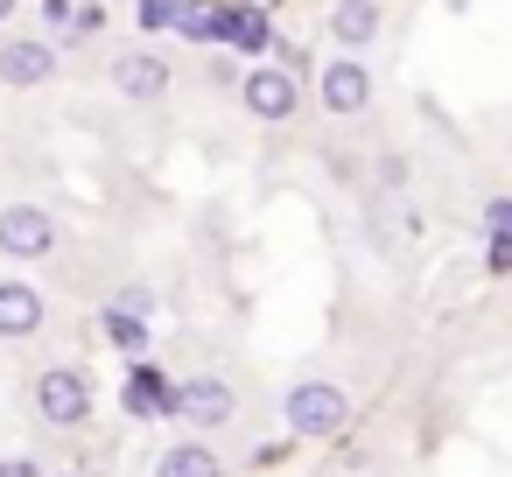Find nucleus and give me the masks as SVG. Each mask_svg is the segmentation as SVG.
<instances>
[{
	"label": "nucleus",
	"instance_id": "nucleus-16",
	"mask_svg": "<svg viewBox=\"0 0 512 477\" xmlns=\"http://www.w3.org/2000/svg\"><path fill=\"white\" fill-rule=\"evenodd\" d=\"M43 22L57 36H78V0H43Z\"/></svg>",
	"mask_w": 512,
	"mask_h": 477
},
{
	"label": "nucleus",
	"instance_id": "nucleus-21",
	"mask_svg": "<svg viewBox=\"0 0 512 477\" xmlns=\"http://www.w3.org/2000/svg\"><path fill=\"white\" fill-rule=\"evenodd\" d=\"M15 8H22V0H0V29H8V22H15Z\"/></svg>",
	"mask_w": 512,
	"mask_h": 477
},
{
	"label": "nucleus",
	"instance_id": "nucleus-1",
	"mask_svg": "<svg viewBox=\"0 0 512 477\" xmlns=\"http://www.w3.org/2000/svg\"><path fill=\"white\" fill-rule=\"evenodd\" d=\"M281 421L302 442H330L351 421V386H337V379H295L288 400H281Z\"/></svg>",
	"mask_w": 512,
	"mask_h": 477
},
{
	"label": "nucleus",
	"instance_id": "nucleus-6",
	"mask_svg": "<svg viewBox=\"0 0 512 477\" xmlns=\"http://www.w3.org/2000/svg\"><path fill=\"white\" fill-rule=\"evenodd\" d=\"M316 106L330 120H365L372 113V71H365V57H330L323 78H316Z\"/></svg>",
	"mask_w": 512,
	"mask_h": 477
},
{
	"label": "nucleus",
	"instance_id": "nucleus-10",
	"mask_svg": "<svg viewBox=\"0 0 512 477\" xmlns=\"http://www.w3.org/2000/svg\"><path fill=\"white\" fill-rule=\"evenodd\" d=\"M379 29H386L379 0H337V8H330V43H337L344 57L372 50V43H379Z\"/></svg>",
	"mask_w": 512,
	"mask_h": 477
},
{
	"label": "nucleus",
	"instance_id": "nucleus-19",
	"mask_svg": "<svg viewBox=\"0 0 512 477\" xmlns=\"http://www.w3.org/2000/svg\"><path fill=\"white\" fill-rule=\"evenodd\" d=\"M113 309H127V316H148V288H120V295H113Z\"/></svg>",
	"mask_w": 512,
	"mask_h": 477
},
{
	"label": "nucleus",
	"instance_id": "nucleus-17",
	"mask_svg": "<svg viewBox=\"0 0 512 477\" xmlns=\"http://www.w3.org/2000/svg\"><path fill=\"white\" fill-rule=\"evenodd\" d=\"M169 22H183L176 0H141V29H169Z\"/></svg>",
	"mask_w": 512,
	"mask_h": 477
},
{
	"label": "nucleus",
	"instance_id": "nucleus-5",
	"mask_svg": "<svg viewBox=\"0 0 512 477\" xmlns=\"http://www.w3.org/2000/svg\"><path fill=\"white\" fill-rule=\"evenodd\" d=\"M239 106H246L260 127H281V120L302 113V78H295L288 64H253V71L239 78Z\"/></svg>",
	"mask_w": 512,
	"mask_h": 477
},
{
	"label": "nucleus",
	"instance_id": "nucleus-13",
	"mask_svg": "<svg viewBox=\"0 0 512 477\" xmlns=\"http://www.w3.org/2000/svg\"><path fill=\"white\" fill-rule=\"evenodd\" d=\"M99 330H106V344L127 351V358H148V344H155V337H148V316H127V309H113V302H106V323H99Z\"/></svg>",
	"mask_w": 512,
	"mask_h": 477
},
{
	"label": "nucleus",
	"instance_id": "nucleus-15",
	"mask_svg": "<svg viewBox=\"0 0 512 477\" xmlns=\"http://www.w3.org/2000/svg\"><path fill=\"white\" fill-rule=\"evenodd\" d=\"M484 232H491V246L512 253V197H491V204H484Z\"/></svg>",
	"mask_w": 512,
	"mask_h": 477
},
{
	"label": "nucleus",
	"instance_id": "nucleus-2",
	"mask_svg": "<svg viewBox=\"0 0 512 477\" xmlns=\"http://www.w3.org/2000/svg\"><path fill=\"white\" fill-rule=\"evenodd\" d=\"M92 407H99V386H92L85 365H50V372H36V414H43L50 428H85Z\"/></svg>",
	"mask_w": 512,
	"mask_h": 477
},
{
	"label": "nucleus",
	"instance_id": "nucleus-7",
	"mask_svg": "<svg viewBox=\"0 0 512 477\" xmlns=\"http://www.w3.org/2000/svg\"><path fill=\"white\" fill-rule=\"evenodd\" d=\"M57 43L50 36H0V85L8 92H36V85H50L57 78Z\"/></svg>",
	"mask_w": 512,
	"mask_h": 477
},
{
	"label": "nucleus",
	"instance_id": "nucleus-18",
	"mask_svg": "<svg viewBox=\"0 0 512 477\" xmlns=\"http://www.w3.org/2000/svg\"><path fill=\"white\" fill-rule=\"evenodd\" d=\"M379 183L400 197V190H407V155H379Z\"/></svg>",
	"mask_w": 512,
	"mask_h": 477
},
{
	"label": "nucleus",
	"instance_id": "nucleus-14",
	"mask_svg": "<svg viewBox=\"0 0 512 477\" xmlns=\"http://www.w3.org/2000/svg\"><path fill=\"white\" fill-rule=\"evenodd\" d=\"M379 225H386L393 239H421V211H414L407 197H393V190H386V204H379Z\"/></svg>",
	"mask_w": 512,
	"mask_h": 477
},
{
	"label": "nucleus",
	"instance_id": "nucleus-11",
	"mask_svg": "<svg viewBox=\"0 0 512 477\" xmlns=\"http://www.w3.org/2000/svg\"><path fill=\"white\" fill-rule=\"evenodd\" d=\"M155 477H225V463H218V449H211L204 435H176V442L155 456Z\"/></svg>",
	"mask_w": 512,
	"mask_h": 477
},
{
	"label": "nucleus",
	"instance_id": "nucleus-8",
	"mask_svg": "<svg viewBox=\"0 0 512 477\" xmlns=\"http://www.w3.org/2000/svg\"><path fill=\"white\" fill-rule=\"evenodd\" d=\"M43 288L36 281H0V337L8 344H29L36 330H43Z\"/></svg>",
	"mask_w": 512,
	"mask_h": 477
},
{
	"label": "nucleus",
	"instance_id": "nucleus-3",
	"mask_svg": "<svg viewBox=\"0 0 512 477\" xmlns=\"http://www.w3.org/2000/svg\"><path fill=\"white\" fill-rule=\"evenodd\" d=\"M169 414H176L190 435H211V428H225V421L239 414V393H232V379H218V372H190V379L169 386Z\"/></svg>",
	"mask_w": 512,
	"mask_h": 477
},
{
	"label": "nucleus",
	"instance_id": "nucleus-12",
	"mask_svg": "<svg viewBox=\"0 0 512 477\" xmlns=\"http://www.w3.org/2000/svg\"><path fill=\"white\" fill-rule=\"evenodd\" d=\"M120 407H127L134 421H155V414H169V379H162L148 358H134V372H127V386H120Z\"/></svg>",
	"mask_w": 512,
	"mask_h": 477
},
{
	"label": "nucleus",
	"instance_id": "nucleus-20",
	"mask_svg": "<svg viewBox=\"0 0 512 477\" xmlns=\"http://www.w3.org/2000/svg\"><path fill=\"white\" fill-rule=\"evenodd\" d=\"M0 477H43V470H36L29 456H0Z\"/></svg>",
	"mask_w": 512,
	"mask_h": 477
},
{
	"label": "nucleus",
	"instance_id": "nucleus-9",
	"mask_svg": "<svg viewBox=\"0 0 512 477\" xmlns=\"http://www.w3.org/2000/svg\"><path fill=\"white\" fill-rule=\"evenodd\" d=\"M113 92L155 106V99L169 92V64H162L155 50H127V57H113Z\"/></svg>",
	"mask_w": 512,
	"mask_h": 477
},
{
	"label": "nucleus",
	"instance_id": "nucleus-22",
	"mask_svg": "<svg viewBox=\"0 0 512 477\" xmlns=\"http://www.w3.org/2000/svg\"><path fill=\"white\" fill-rule=\"evenodd\" d=\"M71 477H85V470H71Z\"/></svg>",
	"mask_w": 512,
	"mask_h": 477
},
{
	"label": "nucleus",
	"instance_id": "nucleus-4",
	"mask_svg": "<svg viewBox=\"0 0 512 477\" xmlns=\"http://www.w3.org/2000/svg\"><path fill=\"white\" fill-rule=\"evenodd\" d=\"M50 253H57V218L43 204H29V197L0 204V260L29 267V260H50Z\"/></svg>",
	"mask_w": 512,
	"mask_h": 477
}]
</instances>
